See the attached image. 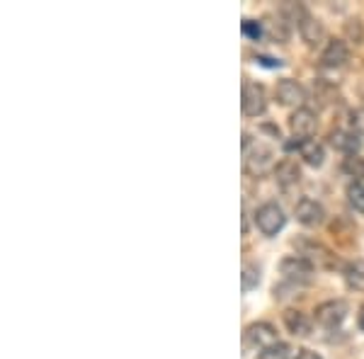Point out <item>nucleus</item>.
Returning a JSON list of instances; mask_svg holds the SVG:
<instances>
[{
  "label": "nucleus",
  "instance_id": "1",
  "mask_svg": "<svg viewBox=\"0 0 364 359\" xmlns=\"http://www.w3.org/2000/svg\"><path fill=\"white\" fill-rule=\"evenodd\" d=\"M279 272L287 284L291 286H306L314 282V264L299 255H289L279 262Z\"/></svg>",
  "mask_w": 364,
  "mask_h": 359
},
{
  "label": "nucleus",
  "instance_id": "2",
  "mask_svg": "<svg viewBox=\"0 0 364 359\" xmlns=\"http://www.w3.org/2000/svg\"><path fill=\"white\" fill-rule=\"evenodd\" d=\"M272 158H274L272 149H267V146H262V144L250 146V136L243 134V166L248 173L262 175L269 166H272Z\"/></svg>",
  "mask_w": 364,
  "mask_h": 359
},
{
  "label": "nucleus",
  "instance_id": "3",
  "mask_svg": "<svg viewBox=\"0 0 364 359\" xmlns=\"http://www.w3.org/2000/svg\"><path fill=\"white\" fill-rule=\"evenodd\" d=\"M255 226L260 228L262 235H269V238H272V235H277L282 228L287 226V216L277 202H267V204H262V207H257Z\"/></svg>",
  "mask_w": 364,
  "mask_h": 359
},
{
  "label": "nucleus",
  "instance_id": "4",
  "mask_svg": "<svg viewBox=\"0 0 364 359\" xmlns=\"http://www.w3.org/2000/svg\"><path fill=\"white\" fill-rule=\"evenodd\" d=\"M240 109L245 117H260L267 112V92L260 83L245 80L243 92H240Z\"/></svg>",
  "mask_w": 364,
  "mask_h": 359
},
{
  "label": "nucleus",
  "instance_id": "5",
  "mask_svg": "<svg viewBox=\"0 0 364 359\" xmlns=\"http://www.w3.org/2000/svg\"><path fill=\"white\" fill-rule=\"evenodd\" d=\"M277 331H274V326H269V323H250L248 328H245V347H250V350H267V347L277 345Z\"/></svg>",
  "mask_w": 364,
  "mask_h": 359
},
{
  "label": "nucleus",
  "instance_id": "6",
  "mask_svg": "<svg viewBox=\"0 0 364 359\" xmlns=\"http://www.w3.org/2000/svg\"><path fill=\"white\" fill-rule=\"evenodd\" d=\"M289 129L294 134V139H311L316 134V129H318V117L309 107L294 109L289 117Z\"/></svg>",
  "mask_w": 364,
  "mask_h": 359
},
{
  "label": "nucleus",
  "instance_id": "7",
  "mask_svg": "<svg viewBox=\"0 0 364 359\" xmlns=\"http://www.w3.org/2000/svg\"><path fill=\"white\" fill-rule=\"evenodd\" d=\"M274 97H277L279 105H284V107L301 109L304 102H306V90H304V87L299 85L296 80L284 78V80H279L277 87H274Z\"/></svg>",
  "mask_w": 364,
  "mask_h": 359
},
{
  "label": "nucleus",
  "instance_id": "8",
  "mask_svg": "<svg viewBox=\"0 0 364 359\" xmlns=\"http://www.w3.org/2000/svg\"><path fill=\"white\" fill-rule=\"evenodd\" d=\"M289 151H296L304 158V163H309L311 168H321L326 161V151L316 139H294L291 144H287Z\"/></svg>",
  "mask_w": 364,
  "mask_h": 359
},
{
  "label": "nucleus",
  "instance_id": "9",
  "mask_svg": "<svg viewBox=\"0 0 364 359\" xmlns=\"http://www.w3.org/2000/svg\"><path fill=\"white\" fill-rule=\"evenodd\" d=\"M294 214H296V221L309 228L321 226V223L326 221V209H323V204L316 202V199H309V197L299 199Z\"/></svg>",
  "mask_w": 364,
  "mask_h": 359
},
{
  "label": "nucleus",
  "instance_id": "10",
  "mask_svg": "<svg viewBox=\"0 0 364 359\" xmlns=\"http://www.w3.org/2000/svg\"><path fill=\"white\" fill-rule=\"evenodd\" d=\"M348 318V304L345 301H326L316 309V321L323 328H340Z\"/></svg>",
  "mask_w": 364,
  "mask_h": 359
},
{
  "label": "nucleus",
  "instance_id": "11",
  "mask_svg": "<svg viewBox=\"0 0 364 359\" xmlns=\"http://www.w3.org/2000/svg\"><path fill=\"white\" fill-rule=\"evenodd\" d=\"M350 61V49L343 39H331L321 54V63L326 68H340Z\"/></svg>",
  "mask_w": 364,
  "mask_h": 359
},
{
  "label": "nucleus",
  "instance_id": "12",
  "mask_svg": "<svg viewBox=\"0 0 364 359\" xmlns=\"http://www.w3.org/2000/svg\"><path fill=\"white\" fill-rule=\"evenodd\" d=\"M328 144H331V149H336L340 153L357 156V151H360V134L336 129V132H331V136H328Z\"/></svg>",
  "mask_w": 364,
  "mask_h": 359
},
{
  "label": "nucleus",
  "instance_id": "13",
  "mask_svg": "<svg viewBox=\"0 0 364 359\" xmlns=\"http://www.w3.org/2000/svg\"><path fill=\"white\" fill-rule=\"evenodd\" d=\"M274 180H277V185H282L284 190H289V187L299 185V180H301V168L296 166V161L284 158V161H279L277 166H274Z\"/></svg>",
  "mask_w": 364,
  "mask_h": 359
},
{
  "label": "nucleus",
  "instance_id": "14",
  "mask_svg": "<svg viewBox=\"0 0 364 359\" xmlns=\"http://www.w3.org/2000/svg\"><path fill=\"white\" fill-rule=\"evenodd\" d=\"M299 34H301V39L306 42L309 46H316L323 42V37H326V29H323V25L318 20H316L314 15H304L301 22H299Z\"/></svg>",
  "mask_w": 364,
  "mask_h": 359
},
{
  "label": "nucleus",
  "instance_id": "15",
  "mask_svg": "<svg viewBox=\"0 0 364 359\" xmlns=\"http://www.w3.org/2000/svg\"><path fill=\"white\" fill-rule=\"evenodd\" d=\"M294 245L299 248V257L309 260L311 264H326L331 260V252L323 248L321 243H314V240H294Z\"/></svg>",
  "mask_w": 364,
  "mask_h": 359
},
{
  "label": "nucleus",
  "instance_id": "16",
  "mask_svg": "<svg viewBox=\"0 0 364 359\" xmlns=\"http://www.w3.org/2000/svg\"><path fill=\"white\" fill-rule=\"evenodd\" d=\"M284 326H287V331L294 335V338H306V335H311L314 321H311L306 314H301V311H287Z\"/></svg>",
  "mask_w": 364,
  "mask_h": 359
},
{
  "label": "nucleus",
  "instance_id": "17",
  "mask_svg": "<svg viewBox=\"0 0 364 359\" xmlns=\"http://www.w3.org/2000/svg\"><path fill=\"white\" fill-rule=\"evenodd\" d=\"M345 282L350 289L364 294V260H355L345 267Z\"/></svg>",
  "mask_w": 364,
  "mask_h": 359
},
{
  "label": "nucleus",
  "instance_id": "18",
  "mask_svg": "<svg viewBox=\"0 0 364 359\" xmlns=\"http://www.w3.org/2000/svg\"><path fill=\"white\" fill-rule=\"evenodd\" d=\"M343 173L348 175V178H355L357 182H364V158L348 156L343 163Z\"/></svg>",
  "mask_w": 364,
  "mask_h": 359
},
{
  "label": "nucleus",
  "instance_id": "19",
  "mask_svg": "<svg viewBox=\"0 0 364 359\" xmlns=\"http://www.w3.org/2000/svg\"><path fill=\"white\" fill-rule=\"evenodd\" d=\"M243 289L248 291V289H255L257 284H260V267H257L255 262H245L243 264Z\"/></svg>",
  "mask_w": 364,
  "mask_h": 359
},
{
  "label": "nucleus",
  "instance_id": "20",
  "mask_svg": "<svg viewBox=\"0 0 364 359\" xmlns=\"http://www.w3.org/2000/svg\"><path fill=\"white\" fill-rule=\"evenodd\" d=\"M289 357H291V350H289V345H284V343H277L260 352V359H289Z\"/></svg>",
  "mask_w": 364,
  "mask_h": 359
},
{
  "label": "nucleus",
  "instance_id": "21",
  "mask_svg": "<svg viewBox=\"0 0 364 359\" xmlns=\"http://www.w3.org/2000/svg\"><path fill=\"white\" fill-rule=\"evenodd\" d=\"M348 199H350L352 207L364 214V182H355V185H350Z\"/></svg>",
  "mask_w": 364,
  "mask_h": 359
},
{
  "label": "nucleus",
  "instance_id": "22",
  "mask_svg": "<svg viewBox=\"0 0 364 359\" xmlns=\"http://www.w3.org/2000/svg\"><path fill=\"white\" fill-rule=\"evenodd\" d=\"M243 34H248L250 39H260L262 37V25L260 22H252V20H243Z\"/></svg>",
  "mask_w": 364,
  "mask_h": 359
},
{
  "label": "nucleus",
  "instance_id": "23",
  "mask_svg": "<svg viewBox=\"0 0 364 359\" xmlns=\"http://www.w3.org/2000/svg\"><path fill=\"white\" fill-rule=\"evenodd\" d=\"M352 127H355V134L364 136V107L352 112Z\"/></svg>",
  "mask_w": 364,
  "mask_h": 359
},
{
  "label": "nucleus",
  "instance_id": "24",
  "mask_svg": "<svg viewBox=\"0 0 364 359\" xmlns=\"http://www.w3.org/2000/svg\"><path fill=\"white\" fill-rule=\"evenodd\" d=\"M294 359H323V357L314 350H299V355Z\"/></svg>",
  "mask_w": 364,
  "mask_h": 359
}]
</instances>
